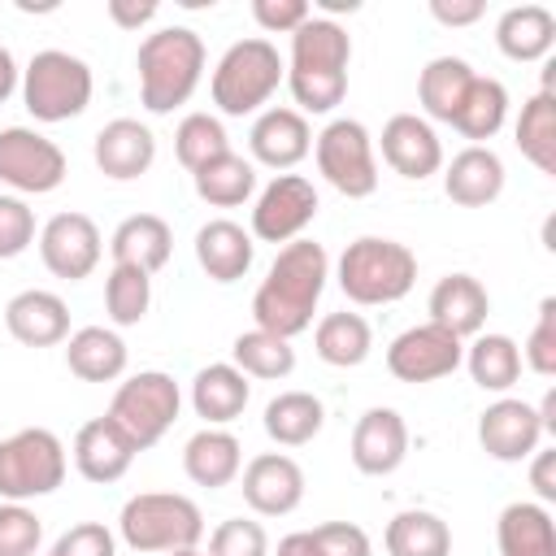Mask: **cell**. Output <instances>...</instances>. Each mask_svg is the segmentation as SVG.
<instances>
[{
    "instance_id": "6da1fadb",
    "label": "cell",
    "mask_w": 556,
    "mask_h": 556,
    "mask_svg": "<svg viewBox=\"0 0 556 556\" xmlns=\"http://www.w3.org/2000/svg\"><path fill=\"white\" fill-rule=\"evenodd\" d=\"M330 256L317 239H291L274 256L269 274L261 278L252 295V321L256 330H269L278 339H295L313 326V308L326 291Z\"/></svg>"
},
{
    "instance_id": "7a4b0ae2",
    "label": "cell",
    "mask_w": 556,
    "mask_h": 556,
    "mask_svg": "<svg viewBox=\"0 0 556 556\" xmlns=\"http://www.w3.org/2000/svg\"><path fill=\"white\" fill-rule=\"evenodd\" d=\"M348 61H352V35L334 22L313 13L300 30H291V61H287V87L300 113H330L348 96Z\"/></svg>"
},
{
    "instance_id": "3957f363",
    "label": "cell",
    "mask_w": 556,
    "mask_h": 556,
    "mask_svg": "<svg viewBox=\"0 0 556 556\" xmlns=\"http://www.w3.org/2000/svg\"><path fill=\"white\" fill-rule=\"evenodd\" d=\"M139 104L148 113H174L187 104L204 74V39L191 26H161L139 43Z\"/></svg>"
},
{
    "instance_id": "277c9868",
    "label": "cell",
    "mask_w": 556,
    "mask_h": 556,
    "mask_svg": "<svg viewBox=\"0 0 556 556\" xmlns=\"http://www.w3.org/2000/svg\"><path fill=\"white\" fill-rule=\"evenodd\" d=\"M334 278H339V291L352 304H365V308L395 304L417 282V256L395 239L361 235L343 248V256L334 265Z\"/></svg>"
},
{
    "instance_id": "5b68a950",
    "label": "cell",
    "mask_w": 556,
    "mask_h": 556,
    "mask_svg": "<svg viewBox=\"0 0 556 556\" xmlns=\"http://www.w3.org/2000/svg\"><path fill=\"white\" fill-rule=\"evenodd\" d=\"M117 534L135 552H178L204 539V513L178 491H139L117 513Z\"/></svg>"
},
{
    "instance_id": "8992f818",
    "label": "cell",
    "mask_w": 556,
    "mask_h": 556,
    "mask_svg": "<svg viewBox=\"0 0 556 556\" xmlns=\"http://www.w3.org/2000/svg\"><path fill=\"white\" fill-rule=\"evenodd\" d=\"M282 78H287V65H282L278 48L269 39L252 35L222 52L208 91L226 117H243V113H261V104H269L274 91L282 87Z\"/></svg>"
},
{
    "instance_id": "52a82bcc",
    "label": "cell",
    "mask_w": 556,
    "mask_h": 556,
    "mask_svg": "<svg viewBox=\"0 0 556 556\" xmlns=\"http://www.w3.org/2000/svg\"><path fill=\"white\" fill-rule=\"evenodd\" d=\"M91 65L65 48H43L22 70V104L35 122H70L91 104Z\"/></svg>"
},
{
    "instance_id": "ba28073f",
    "label": "cell",
    "mask_w": 556,
    "mask_h": 556,
    "mask_svg": "<svg viewBox=\"0 0 556 556\" xmlns=\"http://www.w3.org/2000/svg\"><path fill=\"white\" fill-rule=\"evenodd\" d=\"M65 443L48 426H26L0 439V500L9 504L52 495L65 482Z\"/></svg>"
},
{
    "instance_id": "9c48e42d",
    "label": "cell",
    "mask_w": 556,
    "mask_h": 556,
    "mask_svg": "<svg viewBox=\"0 0 556 556\" xmlns=\"http://www.w3.org/2000/svg\"><path fill=\"white\" fill-rule=\"evenodd\" d=\"M178 408H182L178 382H174L165 369H139V374H130V378L113 391L104 417H113L117 430H122L139 452H148V447L161 443L165 430L178 421Z\"/></svg>"
},
{
    "instance_id": "30bf717a",
    "label": "cell",
    "mask_w": 556,
    "mask_h": 556,
    "mask_svg": "<svg viewBox=\"0 0 556 556\" xmlns=\"http://www.w3.org/2000/svg\"><path fill=\"white\" fill-rule=\"evenodd\" d=\"M313 156L321 178L348 195V200H365L378 191V156H374V139L365 130V122L356 117H334L321 126V135H313Z\"/></svg>"
},
{
    "instance_id": "8fae6325",
    "label": "cell",
    "mask_w": 556,
    "mask_h": 556,
    "mask_svg": "<svg viewBox=\"0 0 556 556\" xmlns=\"http://www.w3.org/2000/svg\"><path fill=\"white\" fill-rule=\"evenodd\" d=\"M65 174H70V161L48 135L30 126L0 130V182L4 187H13L17 195H48L65 182Z\"/></svg>"
},
{
    "instance_id": "7c38bea8",
    "label": "cell",
    "mask_w": 556,
    "mask_h": 556,
    "mask_svg": "<svg viewBox=\"0 0 556 556\" xmlns=\"http://www.w3.org/2000/svg\"><path fill=\"white\" fill-rule=\"evenodd\" d=\"M317 217V187L304 174H278L252 204V239L291 243Z\"/></svg>"
},
{
    "instance_id": "4fadbf2b",
    "label": "cell",
    "mask_w": 556,
    "mask_h": 556,
    "mask_svg": "<svg viewBox=\"0 0 556 556\" xmlns=\"http://www.w3.org/2000/svg\"><path fill=\"white\" fill-rule=\"evenodd\" d=\"M460 356H465V343L452 330H443L434 321H421V326H408L391 339L387 369L400 382H439V378L460 369Z\"/></svg>"
},
{
    "instance_id": "5bb4252c",
    "label": "cell",
    "mask_w": 556,
    "mask_h": 556,
    "mask_svg": "<svg viewBox=\"0 0 556 556\" xmlns=\"http://www.w3.org/2000/svg\"><path fill=\"white\" fill-rule=\"evenodd\" d=\"M100 252H104V239L87 213H56L39 230V256H43L48 274H56L65 282L87 278L100 265Z\"/></svg>"
},
{
    "instance_id": "9a60e30c",
    "label": "cell",
    "mask_w": 556,
    "mask_h": 556,
    "mask_svg": "<svg viewBox=\"0 0 556 556\" xmlns=\"http://www.w3.org/2000/svg\"><path fill=\"white\" fill-rule=\"evenodd\" d=\"M478 443L491 460H504V465H517V460H530L543 443V421H539V408L526 404V400H513V395H500L495 404H486L478 413Z\"/></svg>"
},
{
    "instance_id": "2e32d148",
    "label": "cell",
    "mask_w": 556,
    "mask_h": 556,
    "mask_svg": "<svg viewBox=\"0 0 556 556\" xmlns=\"http://www.w3.org/2000/svg\"><path fill=\"white\" fill-rule=\"evenodd\" d=\"M239 473H243V504L256 517H287L304 500V469L287 452H261Z\"/></svg>"
},
{
    "instance_id": "e0dca14e",
    "label": "cell",
    "mask_w": 556,
    "mask_h": 556,
    "mask_svg": "<svg viewBox=\"0 0 556 556\" xmlns=\"http://www.w3.org/2000/svg\"><path fill=\"white\" fill-rule=\"evenodd\" d=\"M408 456V421L395 408H365L352 426V465L365 478H387Z\"/></svg>"
},
{
    "instance_id": "ac0fdd59",
    "label": "cell",
    "mask_w": 556,
    "mask_h": 556,
    "mask_svg": "<svg viewBox=\"0 0 556 556\" xmlns=\"http://www.w3.org/2000/svg\"><path fill=\"white\" fill-rule=\"evenodd\" d=\"M382 161L400 178H430L443 169V143L421 113H395L382 126Z\"/></svg>"
},
{
    "instance_id": "d6986e66",
    "label": "cell",
    "mask_w": 556,
    "mask_h": 556,
    "mask_svg": "<svg viewBox=\"0 0 556 556\" xmlns=\"http://www.w3.org/2000/svg\"><path fill=\"white\" fill-rule=\"evenodd\" d=\"M91 156H96V169L113 182H130L139 174L152 169L156 161V135L135 122V117H113L96 130V143H91Z\"/></svg>"
},
{
    "instance_id": "ffe728a7",
    "label": "cell",
    "mask_w": 556,
    "mask_h": 556,
    "mask_svg": "<svg viewBox=\"0 0 556 556\" xmlns=\"http://www.w3.org/2000/svg\"><path fill=\"white\" fill-rule=\"evenodd\" d=\"M248 148L252 161L269 165V169H291L313 152V126L300 109H261L252 130H248Z\"/></svg>"
},
{
    "instance_id": "44dd1931",
    "label": "cell",
    "mask_w": 556,
    "mask_h": 556,
    "mask_svg": "<svg viewBox=\"0 0 556 556\" xmlns=\"http://www.w3.org/2000/svg\"><path fill=\"white\" fill-rule=\"evenodd\" d=\"M4 330L26 348H52L70 339V304L56 291L26 287L4 304Z\"/></svg>"
},
{
    "instance_id": "7402d4cb",
    "label": "cell",
    "mask_w": 556,
    "mask_h": 556,
    "mask_svg": "<svg viewBox=\"0 0 556 556\" xmlns=\"http://www.w3.org/2000/svg\"><path fill=\"white\" fill-rule=\"evenodd\" d=\"M135 452L139 447L117 430L113 417H91L74 434V469L87 482H100V486L126 478V469L135 465Z\"/></svg>"
},
{
    "instance_id": "603a6c76",
    "label": "cell",
    "mask_w": 556,
    "mask_h": 556,
    "mask_svg": "<svg viewBox=\"0 0 556 556\" xmlns=\"http://www.w3.org/2000/svg\"><path fill=\"white\" fill-rule=\"evenodd\" d=\"M426 308H430V321H434V326L452 330V334L465 343V339L482 334L486 313H491V295H486V287H482L473 274H443V278L434 282Z\"/></svg>"
},
{
    "instance_id": "cb8c5ba5",
    "label": "cell",
    "mask_w": 556,
    "mask_h": 556,
    "mask_svg": "<svg viewBox=\"0 0 556 556\" xmlns=\"http://www.w3.org/2000/svg\"><path fill=\"white\" fill-rule=\"evenodd\" d=\"M443 191L452 204L460 208H486L500 200L504 191V161L495 148L486 143H469L452 156V165L443 169Z\"/></svg>"
},
{
    "instance_id": "d4e9b609",
    "label": "cell",
    "mask_w": 556,
    "mask_h": 556,
    "mask_svg": "<svg viewBox=\"0 0 556 556\" xmlns=\"http://www.w3.org/2000/svg\"><path fill=\"white\" fill-rule=\"evenodd\" d=\"M495 48L508 61H547L556 48V13L547 4H513L495 22Z\"/></svg>"
},
{
    "instance_id": "484cf974",
    "label": "cell",
    "mask_w": 556,
    "mask_h": 556,
    "mask_svg": "<svg viewBox=\"0 0 556 556\" xmlns=\"http://www.w3.org/2000/svg\"><path fill=\"white\" fill-rule=\"evenodd\" d=\"M252 256H256L252 235L230 217H213L195 230V261L213 282H239L252 269Z\"/></svg>"
},
{
    "instance_id": "4316f807",
    "label": "cell",
    "mask_w": 556,
    "mask_h": 556,
    "mask_svg": "<svg viewBox=\"0 0 556 556\" xmlns=\"http://www.w3.org/2000/svg\"><path fill=\"white\" fill-rule=\"evenodd\" d=\"M182 469H187V478L195 486H208V491L230 486L239 478V469H243V443L226 426H204V430H195L187 439Z\"/></svg>"
},
{
    "instance_id": "83f0119b",
    "label": "cell",
    "mask_w": 556,
    "mask_h": 556,
    "mask_svg": "<svg viewBox=\"0 0 556 556\" xmlns=\"http://www.w3.org/2000/svg\"><path fill=\"white\" fill-rule=\"evenodd\" d=\"M248 400H252V382L230 361L204 365L191 378V408L195 417H204V426H230L235 417H243Z\"/></svg>"
},
{
    "instance_id": "f1b7e54d",
    "label": "cell",
    "mask_w": 556,
    "mask_h": 556,
    "mask_svg": "<svg viewBox=\"0 0 556 556\" xmlns=\"http://www.w3.org/2000/svg\"><path fill=\"white\" fill-rule=\"evenodd\" d=\"M109 252H113V265H135L143 274H156V269L169 265L174 230L156 213H135V217L117 222V230L109 239Z\"/></svg>"
},
{
    "instance_id": "f546056e",
    "label": "cell",
    "mask_w": 556,
    "mask_h": 556,
    "mask_svg": "<svg viewBox=\"0 0 556 556\" xmlns=\"http://www.w3.org/2000/svg\"><path fill=\"white\" fill-rule=\"evenodd\" d=\"M500 556H556V521L547 504L539 500H513L504 504L495 521Z\"/></svg>"
},
{
    "instance_id": "4dcf8cb0",
    "label": "cell",
    "mask_w": 556,
    "mask_h": 556,
    "mask_svg": "<svg viewBox=\"0 0 556 556\" xmlns=\"http://www.w3.org/2000/svg\"><path fill=\"white\" fill-rule=\"evenodd\" d=\"M65 365L83 382H117L126 374V343L109 326H83L65 339Z\"/></svg>"
},
{
    "instance_id": "1f68e13d",
    "label": "cell",
    "mask_w": 556,
    "mask_h": 556,
    "mask_svg": "<svg viewBox=\"0 0 556 556\" xmlns=\"http://www.w3.org/2000/svg\"><path fill=\"white\" fill-rule=\"evenodd\" d=\"M473 83V65L465 56H434L426 61V70L417 74V100L426 109V122H447L456 117V109L465 104V91Z\"/></svg>"
},
{
    "instance_id": "d6a6232c",
    "label": "cell",
    "mask_w": 556,
    "mask_h": 556,
    "mask_svg": "<svg viewBox=\"0 0 556 556\" xmlns=\"http://www.w3.org/2000/svg\"><path fill=\"white\" fill-rule=\"evenodd\" d=\"M326 426V404L313 391H282L265 404V434L278 447H304L321 434Z\"/></svg>"
},
{
    "instance_id": "836d02e7",
    "label": "cell",
    "mask_w": 556,
    "mask_h": 556,
    "mask_svg": "<svg viewBox=\"0 0 556 556\" xmlns=\"http://www.w3.org/2000/svg\"><path fill=\"white\" fill-rule=\"evenodd\" d=\"M387 556H452V530L430 508H404L387 521Z\"/></svg>"
},
{
    "instance_id": "e575fe53",
    "label": "cell",
    "mask_w": 556,
    "mask_h": 556,
    "mask_svg": "<svg viewBox=\"0 0 556 556\" xmlns=\"http://www.w3.org/2000/svg\"><path fill=\"white\" fill-rule=\"evenodd\" d=\"M313 348L326 365L356 369V365H365V356L374 348V330L361 313H326L313 330Z\"/></svg>"
},
{
    "instance_id": "d590c367",
    "label": "cell",
    "mask_w": 556,
    "mask_h": 556,
    "mask_svg": "<svg viewBox=\"0 0 556 556\" xmlns=\"http://www.w3.org/2000/svg\"><path fill=\"white\" fill-rule=\"evenodd\" d=\"M460 365L469 369V378L482 391L504 395L517 378H521V348L508 334H473V343L465 348Z\"/></svg>"
},
{
    "instance_id": "8d00e7d4",
    "label": "cell",
    "mask_w": 556,
    "mask_h": 556,
    "mask_svg": "<svg viewBox=\"0 0 556 556\" xmlns=\"http://www.w3.org/2000/svg\"><path fill=\"white\" fill-rule=\"evenodd\" d=\"M504 122H508V87H504L500 78L473 74V83H469V91H465V104L456 109L452 126H456L465 139L486 143V139L500 135Z\"/></svg>"
},
{
    "instance_id": "74e56055",
    "label": "cell",
    "mask_w": 556,
    "mask_h": 556,
    "mask_svg": "<svg viewBox=\"0 0 556 556\" xmlns=\"http://www.w3.org/2000/svg\"><path fill=\"white\" fill-rule=\"evenodd\" d=\"M521 156L539 169V174H556V96L552 91H534L521 104V117L513 126Z\"/></svg>"
},
{
    "instance_id": "f35d334b",
    "label": "cell",
    "mask_w": 556,
    "mask_h": 556,
    "mask_svg": "<svg viewBox=\"0 0 556 556\" xmlns=\"http://www.w3.org/2000/svg\"><path fill=\"white\" fill-rule=\"evenodd\" d=\"M191 182H195V195L204 204H213V208H239L256 191V165L243 161L239 152H226V156L200 165L191 174Z\"/></svg>"
},
{
    "instance_id": "ab89813d",
    "label": "cell",
    "mask_w": 556,
    "mask_h": 556,
    "mask_svg": "<svg viewBox=\"0 0 556 556\" xmlns=\"http://www.w3.org/2000/svg\"><path fill=\"white\" fill-rule=\"evenodd\" d=\"M230 365L248 378L274 382V378H287L295 369V348H291V339H278V334L252 326L230 343Z\"/></svg>"
},
{
    "instance_id": "60d3db41",
    "label": "cell",
    "mask_w": 556,
    "mask_h": 556,
    "mask_svg": "<svg viewBox=\"0 0 556 556\" xmlns=\"http://www.w3.org/2000/svg\"><path fill=\"white\" fill-rule=\"evenodd\" d=\"M152 308V274L135 265H113L104 278V313L113 326H139Z\"/></svg>"
},
{
    "instance_id": "b9f144b4",
    "label": "cell",
    "mask_w": 556,
    "mask_h": 556,
    "mask_svg": "<svg viewBox=\"0 0 556 556\" xmlns=\"http://www.w3.org/2000/svg\"><path fill=\"white\" fill-rule=\"evenodd\" d=\"M226 152H230V135H226L222 117H213V113H187V117L178 122V130H174V156H178L191 174H195L200 165L226 156Z\"/></svg>"
},
{
    "instance_id": "7bdbcfd3",
    "label": "cell",
    "mask_w": 556,
    "mask_h": 556,
    "mask_svg": "<svg viewBox=\"0 0 556 556\" xmlns=\"http://www.w3.org/2000/svg\"><path fill=\"white\" fill-rule=\"evenodd\" d=\"M43 521L26 504H0V556H39Z\"/></svg>"
},
{
    "instance_id": "ee69618b",
    "label": "cell",
    "mask_w": 556,
    "mask_h": 556,
    "mask_svg": "<svg viewBox=\"0 0 556 556\" xmlns=\"http://www.w3.org/2000/svg\"><path fill=\"white\" fill-rule=\"evenodd\" d=\"M208 556H269V534L252 517H230L208 534Z\"/></svg>"
},
{
    "instance_id": "f6af8a7d",
    "label": "cell",
    "mask_w": 556,
    "mask_h": 556,
    "mask_svg": "<svg viewBox=\"0 0 556 556\" xmlns=\"http://www.w3.org/2000/svg\"><path fill=\"white\" fill-rule=\"evenodd\" d=\"M521 361L539 374V378H552L556 374V295H547L539 304V317H534V330L521 348Z\"/></svg>"
},
{
    "instance_id": "bcb514c9",
    "label": "cell",
    "mask_w": 556,
    "mask_h": 556,
    "mask_svg": "<svg viewBox=\"0 0 556 556\" xmlns=\"http://www.w3.org/2000/svg\"><path fill=\"white\" fill-rule=\"evenodd\" d=\"M35 243V208L22 195H0V261L22 256Z\"/></svg>"
},
{
    "instance_id": "7dc6e473",
    "label": "cell",
    "mask_w": 556,
    "mask_h": 556,
    "mask_svg": "<svg viewBox=\"0 0 556 556\" xmlns=\"http://www.w3.org/2000/svg\"><path fill=\"white\" fill-rule=\"evenodd\" d=\"M52 556H117V539L104 521H78L56 539Z\"/></svg>"
},
{
    "instance_id": "c3c4849f",
    "label": "cell",
    "mask_w": 556,
    "mask_h": 556,
    "mask_svg": "<svg viewBox=\"0 0 556 556\" xmlns=\"http://www.w3.org/2000/svg\"><path fill=\"white\" fill-rule=\"evenodd\" d=\"M252 17L269 35H291L313 17V4L308 0H252Z\"/></svg>"
},
{
    "instance_id": "681fc988",
    "label": "cell",
    "mask_w": 556,
    "mask_h": 556,
    "mask_svg": "<svg viewBox=\"0 0 556 556\" xmlns=\"http://www.w3.org/2000/svg\"><path fill=\"white\" fill-rule=\"evenodd\" d=\"M313 539L321 556H374V543L356 521H326L313 530Z\"/></svg>"
},
{
    "instance_id": "f907efd6",
    "label": "cell",
    "mask_w": 556,
    "mask_h": 556,
    "mask_svg": "<svg viewBox=\"0 0 556 556\" xmlns=\"http://www.w3.org/2000/svg\"><path fill=\"white\" fill-rule=\"evenodd\" d=\"M486 13L482 0H430V17L439 26H473Z\"/></svg>"
},
{
    "instance_id": "816d5d0a",
    "label": "cell",
    "mask_w": 556,
    "mask_h": 556,
    "mask_svg": "<svg viewBox=\"0 0 556 556\" xmlns=\"http://www.w3.org/2000/svg\"><path fill=\"white\" fill-rule=\"evenodd\" d=\"M156 0H109V17H113V26H122V30H139V26H148L152 17H156Z\"/></svg>"
},
{
    "instance_id": "f5cc1de1",
    "label": "cell",
    "mask_w": 556,
    "mask_h": 556,
    "mask_svg": "<svg viewBox=\"0 0 556 556\" xmlns=\"http://www.w3.org/2000/svg\"><path fill=\"white\" fill-rule=\"evenodd\" d=\"M530 486H534L539 504H556V452L530 456Z\"/></svg>"
},
{
    "instance_id": "db71d44e",
    "label": "cell",
    "mask_w": 556,
    "mask_h": 556,
    "mask_svg": "<svg viewBox=\"0 0 556 556\" xmlns=\"http://www.w3.org/2000/svg\"><path fill=\"white\" fill-rule=\"evenodd\" d=\"M278 556H321L313 530H291L287 539H278Z\"/></svg>"
},
{
    "instance_id": "11a10c76",
    "label": "cell",
    "mask_w": 556,
    "mask_h": 556,
    "mask_svg": "<svg viewBox=\"0 0 556 556\" xmlns=\"http://www.w3.org/2000/svg\"><path fill=\"white\" fill-rule=\"evenodd\" d=\"M17 83H22V70H17V61H13V52L0 43V104L17 91Z\"/></svg>"
},
{
    "instance_id": "9f6ffc18",
    "label": "cell",
    "mask_w": 556,
    "mask_h": 556,
    "mask_svg": "<svg viewBox=\"0 0 556 556\" xmlns=\"http://www.w3.org/2000/svg\"><path fill=\"white\" fill-rule=\"evenodd\" d=\"M539 421H543V434H556V391L543 395V404H539Z\"/></svg>"
},
{
    "instance_id": "6f0895ef",
    "label": "cell",
    "mask_w": 556,
    "mask_h": 556,
    "mask_svg": "<svg viewBox=\"0 0 556 556\" xmlns=\"http://www.w3.org/2000/svg\"><path fill=\"white\" fill-rule=\"evenodd\" d=\"M317 9H321V17H330V13H356L361 0H317Z\"/></svg>"
},
{
    "instance_id": "680465c9",
    "label": "cell",
    "mask_w": 556,
    "mask_h": 556,
    "mask_svg": "<svg viewBox=\"0 0 556 556\" xmlns=\"http://www.w3.org/2000/svg\"><path fill=\"white\" fill-rule=\"evenodd\" d=\"M165 556H208V552H200V547H178V552H165Z\"/></svg>"
},
{
    "instance_id": "91938a15",
    "label": "cell",
    "mask_w": 556,
    "mask_h": 556,
    "mask_svg": "<svg viewBox=\"0 0 556 556\" xmlns=\"http://www.w3.org/2000/svg\"><path fill=\"white\" fill-rule=\"evenodd\" d=\"M48 556H52V552H48Z\"/></svg>"
}]
</instances>
